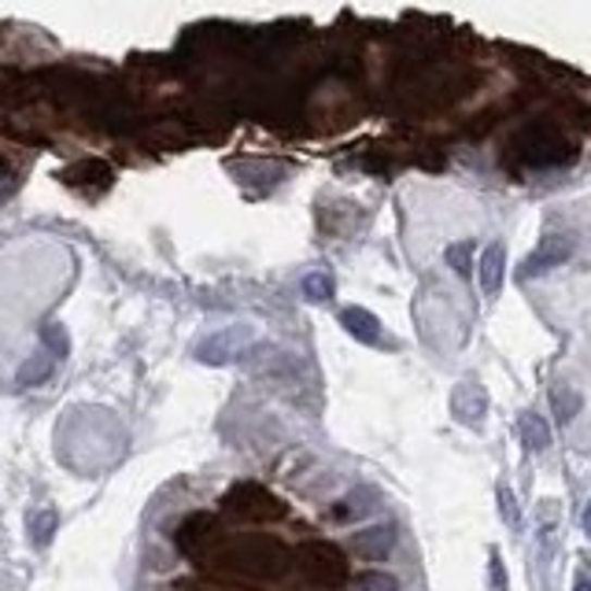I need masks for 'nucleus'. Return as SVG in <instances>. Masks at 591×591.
<instances>
[{
  "instance_id": "obj_3",
  "label": "nucleus",
  "mask_w": 591,
  "mask_h": 591,
  "mask_svg": "<svg viewBox=\"0 0 591 591\" xmlns=\"http://www.w3.org/2000/svg\"><path fill=\"white\" fill-rule=\"evenodd\" d=\"M296 566L315 588L336 591L348 584V558H344V551L336 547V543H325V540L304 543V547L296 551Z\"/></svg>"
},
{
  "instance_id": "obj_1",
  "label": "nucleus",
  "mask_w": 591,
  "mask_h": 591,
  "mask_svg": "<svg viewBox=\"0 0 591 591\" xmlns=\"http://www.w3.org/2000/svg\"><path fill=\"white\" fill-rule=\"evenodd\" d=\"M211 569L226 577H241V580H278L288 574V547L274 537H262V532H248V537H222L214 547L204 555Z\"/></svg>"
},
{
  "instance_id": "obj_18",
  "label": "nucleus",
  "mask_w": 591,
  "mask_h": 591,
  "mask_svg": "<svg viewBox=\"0 0 591 591\" xmlns=\"http://www.w3.org/2000/svg\"><path fill=\"white\" fill-rule=\"evenodd\" d=\"M580 521H584V532H588V537H591V503L584 506V514H580Z\"/></svg>"
},
{
  "instance_id": "obj_12",
  "label": "nucleus",
  "mask_w": 591,
  "mask_h": 591,
  "mask_svg": "<svg viewBox=\"0 0 591 591\" xmlns=\"http://www.w3.org/2000/svg\"><path fill=\"white\" fill-rule=\"evenodd\" d=\"M470 259H473V244L470 241H463V244H452L447 248V267L455 270V274H470Z\"/></svg>"
},
{
  "instance_id": "obj_10",
  "label": "nucleus",
  "mask_w": 591,
  "mask_h": 591,
  "mask_svg": "<svg viewBox=\"0 0 591 591\" xmlns=\"http://www.w3.org/2000/svg\"><path fill=\"white\" fill-rule=\"evenodd\" d=\"M518 436H521V444L529 447V452H543V447L551 444V426L540 415L525 410V415L518 418Z\"/></svg>"
},
{
  "instance_id": "obj_11",
  "label": "nucleus",
  "mask_w": 591,
  "mask_h": 591,
  "mask_svg": "<svg viewBox=\"0 0 591 591\" xmlns=\"http://www.w3.org/2000/svg\"><path fill=\"white\" fill-rule=\"evenodd\" d=\"M551 403H555V410H558V421H569L580 410V392H574V389H566V384H558L555 392H551Z\"/></svg>"
},
{
  "instance_id": "obj_2",
  "label": "nucleus",
  "mask_w": 591,
  "mask_h": 591,
  "mask_svg": "<svg viewBox=\"0 0 591 591\" xmlns=\"http://www.w3.org/2000/svg\"><path fill=\"white\" fill-rule=\"evenodd\" d=\"M514 156H518L525 167H558L574 156V145L562 134V126L540 119V122H529V126L514 137Z\"/></svg>"
},
{
  "instance_id": "obj_13",
  "label": "nucleus",
  "mask_w": 591,
  "mask_h": 591,
  "mask_svg": "<svg viewBox=\"0 0 591 591\" xmlns=\"http://www.w3.org/2000/svg\"><path fill=\"white\" fill-rule=\"evenodd\" d=\"M359 591H399V584H396V577H389V574H366L359 580Z\"/></svg>"
},
{
  "instance_id": "obj_5",
  "label": "nucleus",
  "mask_w": 591,
  "mask_h": 591,
  "mask_svg": "<svg viewBox=\"0 0 591 591\" xmlns=\"http://www.w3.org/2000/svg\"><path fill=\"white\" fill-rule=\"evenodd\" d=\"M452 415L455 421H463L466 429H481V421L488 415V392L477 378H463L452 392Z\"/></svg>"
},
{
  "instance_id": "obj_17",
  "label": "nucleus",
  "mask_w": 591,
  "mask_h": 591,
  "mask_svg": "<svg viewBox=\"0 0 591 591\" xmlns=\"http://www.w3.org/2000/svg\"><path fill=\"white\" fill-rule=\"evenodd\" d=\"M574 591H591V574H580V577H577V584H574Z\"/></svg>"
},
{
  "instance_id": "obj_4",
  "label": "nucleus",
  "mask_w": 591,
  "mask_h": 591,
  "mask_svg": "<svg viewBox=\"0 0 591 591\" xmlns=\"http://www.w3.org/2000/svg\"><path fill=\"white\" fill-rule=\"evenodd\" d=\"M222 510H226L230 518L248 521V525H270V521L285 518V503L256 481L233 484L226 492V500H222Z\"/></svg>"
},
{
  "instance_id": "obj_6",
  "label": "nucleus",
  "mask_w": 591,
  "mask_h": 591,
  "mask_svg": "<svg viewBox=\"0 0 591 591\" xmlns=\"http://www.w3.org/2000/svg\"><path fill=\"white\" fill-rule=\"evenodd\" d=\"M569 251H574V244H569L566 237H547L537 251H532L529 259H525V267L518 270V278H521V281H529V278L547 274L551 267H558V262H566V259H569Z\"/></svg>"
},
{
  "instance_id": "obj_14",
  "label": "nucleus",
  "mask_w": 591,
  "mask_h": 591,
  "mask_svg": "<svg viewBox=\"0 0 591 591\" xmlns=\"http://www.w3.org/2000/svg\"><path fill=\"white\" fill-rule=\"evenodd\" d=\"M488 584H492V591H506V569L500 551H492V558H488Z\"/></svg>"
},
{
  "instance_id": "obj_15",
  "label": "nucleus",
  "mask_w": 591,
  "mask_h": 591,
  "mask_svg": "<svg viewBox=\"0 0 591 591\" xmlns=\"http://www.w3.org/2000/svg\"><path fill=\"white\" fill-rule=\"evenodd\" d=\"M500 510H503V518H506V521L518 525V510H514V495H510V488H500Z\"/></svg>"
},
{
  "instance_id": "obj_9",
  "label": "nucleus",
  "mask_w": 591,
  "mask_h": 591,
  "mask_svg": "<svg viewBox=\"0 0 591 591\" xmlns=\"http://www.w3.org/2000/svg\"><path fill=\"white\" fill-rule=\"evenodd\" d=\"M396 543L392 525H378V529H366L362 537H355V551H362L366 558H384Z\"/></svg>"
},
{
  "instance_id": "obj_7",
  "label": "nucleus",
  "mask_w": 591,
  "mask_h": 591,
  "mask_svg": "<svg viewBox=\"0 0 591 591\" xmlns=\"http://www.w3.org/2000/svg\"><path fill=\"white\" fill-rule=\"evenodd\" d=\"M477 270H481V288L484 296H500L503 293V278H506V244H488L481 262H477Z\"/></svg>"
},
{
  "instance_id": "obj_8",
  "label": "nucleus",
  "mask_w": 591,
  "mask_h": 591,
  "mask_svg": "<svg viewBox=\"0 0 591 591\" xmlns=\"http://www.w3.org/2000/svg\"><path fill=\"white\" fill-rule=\"evenodd\" d=\"M341 322H344V330H348L352 336H359L362 344H381L384 341L381 322L370 311H362V307H348V311L341 315Z\"/></svg>"
},
{
  "instance_id": "obj_16",
  "label": "nucleus",
  "mask_w": 591,
  "mask_h": 591,
  "mask_svg": "<svg viewBox=\"0 0 591 591\" xmlns=\"http://www.w3.org/2000/svg\"><path fill=\"white\" fill-rule=\"evenodd\" d=\"M307 293H311L315 299H325V293H330V281H322V278H311V281H307Z\"/></svg>"
}]
</instances>
